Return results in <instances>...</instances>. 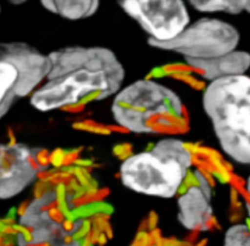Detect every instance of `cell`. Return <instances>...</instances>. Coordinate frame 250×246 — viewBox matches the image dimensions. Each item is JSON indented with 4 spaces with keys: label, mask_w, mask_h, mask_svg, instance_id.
Segmentation results:
<instances>
[{
    "label": "cell",
    "mask_w": 250,
    "mask_h": 246,
    "mask_svg": "<svg viewBox=\"0 0 250 246\" xmlns=\"http://www.w3.org/2000/svg\"><path fill=\"white\" fill-rule=\"evenodd\" d=\"M46 82L30 97L31 105L47 112L88 99L113 98L124 86L126 71L116 54L101 46H69L52 51Z\"/></svg>",
    "instance_id": "obj_1"
},
{
    "label": "cell",
    "mask_w": 250,
    "mask_h": 246,
    "mask_svg": "<svg viewBox=\"0 0 250 246\" xmlns=\"http://www.w3.org/2000/svg\"><path fill=\"white\" fill-rule=\"evenodd\" d=\"M111 116L123 130L177 137L188 128L187 107L176 91L148 77L124 85L112 98Z\"/></svg>",
    "instance_id": "obj_2"
},
{
    "label": "cell",
    "mask_w": 250,
    "mask_h": 246,
    "mask_svg": "<svg viewBox=\"0 0 250 246\" xmlns=\"http://www.w3.org/2000/svg\"><path fill=\"white\" fill-rule=\"evenodd\" d=\"M193 165L189 144L177 137H163L148 149L122 159V184L139 194L170 199L178 195Z\"/></svg>",
    "instance_id": "obj_3"
},
{
    "label": "cell",
    "mask_w": 250,
    "mask_h": 246,
    "mask_svg": "<svg viewBox=\"0 0 250 246\" xmlns=\"http://www.w3.org/2000/svg\"><path fill=\"white\" fill-rule=\"evenodd\" d=\"M201 102L223 153L250 166V74L207 83Z\"/></svg>",
    "instance_id": "obj_4"
},
{
    "label": "cell",
    "mask_w": 250,
    "mask_h": 246,
    "mask_svg": "<svg viewBox=\"0 0 250 246\" xmlns=\"http://www.w3.org/2000/svg\"><path fill=\"white\" fill-rule=\"evenodd\" d=\"M240 32L231 22L214 17L191 20L184 31L166 43H148L160 51L172 52L184 61L211 60L236 49L240 44Z\"/></svg>",
    "instance_id": "obj_5"
},
{
    "label": "cell",
    "mask_w": 250,
    "mask_h": 246,
    "mask_svg": "<svg viewBox=\"0 0 250 246\" xmlns=\"http://www.w3.org/2000/svg\"><path fill=\"white\" fill-rule=\"evenodd\" d=\"M118 4L148 36L147 43L172 41L191 21L188 5L180 0H126Z\"/></svg>",
    "instance_id": "obj_6"
},
{
    "label": "cell",
    "mask_w": 250,
    "mask_h": 246,
    "mask_svg": "<svg viewBox=\"0 0 250 246\" xmlns=\"http://www.w3.org/2000/svg\"><path fill=\"white\" fill-rule=\"evenodd\" d=\"M39 150L21 143L0 144V199H10L26 189L45 169Z\"/></svg>",
    "instance_id": "obj_7"
},
{
    "label": "cell",
    "mask_w": 250,
    "mask_h": 246,
    "mask_svg": "<svg viewBox=\"0 0 250 246\" xmlns=\"http://www.w3.org/2000/svg\"><path fill=\"white\" fill-rule=\"evenodd\" d=\"M178 193L177 219L181 226L188 230L207 228L213 217L212 184L208 176L199 169L188 175Z\"/></svg>",
    "instance_id": "obj_8"
},
{
    "label": "cell",
    "mask_w": 250,
    "mask_h": 246,
    "mask_svg": "<svg viewBox=\"0 0 250 246\" xmlns=\"http://www.w3.org/2000/svg\"><path fill=\"white\" fill-rule=\"evenodd\" d=\"M0 59L11 62L18 69L22 98L39 87L50 68L48 56L23 42H0Z\"/></svg>",
    "instance_id": "obj_9"
},
{
    "label": "cell",
    "mask_w": 250,
    "mask_h": 246,
    "mask_svg": "<svg viewBox=\"0 0 250 246\" xmlns=\"http://www.w3.org/2000/svg\"><path fill=\"white\" fill-rule=\"evenodd\" d=\"M184 62L206 84L221 78L250 73V52L240 49L211 60Z\"/></svg>",
    "instance_id": "obj_10"
},
{
    "label": "cell",
    "mask_w": 250,
    "mask_h": 246,
    "mask_svg": "<svg viewBox=\"0 0 250 246\" xmlns=\"http://www.w3.org/2000/svg\"><path fill=\"white\" fill-rule=\"evenodd\" d=\"M41 5L47 11L70 20L88 19L100 8V2L96 0H45Z\"/></svg>",
    "instance_id": "obj_11"
},
{
    "label": "cell",
    "mask_w": 250,
    "mask_h": 246,
    "mask_svg": "<svg viewBox=\"0 0 250 246\" xmlns=\"http://www.w3.org/2000/svg\"><path fill=\"white\" fill-rule=\"evenodd\" d=\"M18 98H22L20 73L14 64L0 59V119Z\"/></svg>",
    "instance_id": "obj_12"
},
{
    "label": "cell",
    "mask_w": 250,
    "mask_h": 246,
    "mask_svg": "<svg viewBox=\"0 0 250 246\" xmlns=\"http://www.w3.org/2000/svg\"><path fill=\"white\" fill-rule=\"evenodd\" d=\"M188 7L201 14H227L236 16L243 13L244 0H193Z\"/></svg>",
    "instance_id": "obj_13"
},
{
    "label": "cell",
    "mask_w": 250,
    "mask_h": 246,
    "mask_svg": "<svg viewBox=\"0 0 250 246\" xmlns=\"http://www.w3.org/2000/svg\"><path fill=\"white\" fill-rule=\"evenodd\" d=\"M224 246H250V228L238 223L229 226L224 236Z\"/></svg>",
    "instance_id": "obj_14"
},
{
    "label": "cell",
    "mask_w": 250,
    "mask_h": 246,
    "mask_svg": "<svg viewBox=\"0 0 250 246\" xmlns=\"http://www.w3.org/2000/svg\"><path fill=\"white\" fill-rule=\"evenodd\" d=\"M245 190H246V194H247V196L249 198V200H247L246 203H245V207H246V210H247V214H248V216L250 218V175L246 179Z\"/></svg>",
    "instance_id": "obj_15"
},
{
    "label": "cell",
    "mask_w": 250,
    "mask_h": 246,
    "mask_svg": "<svg viewBox=\"0 0 250 246\" xmlns=\"http://www.w3.org/2000/svg\"><path fill=\"white\" fill-rule=\"evenodd\" d=\"M243 12L250 15V0H244V6H243Z\"/></svg>",
    "instance_id": "obj_16"
},
{
    "label": "cell",
    "mask_w": 250,
    "mask_h": 246,
    "mask_svg": "<svg viewBox=\"0 0 250 246\" xmlns=\"http://www.w3.org/2000/svg\"><path fill=\"white\" fill-rule=\"evenodd\" d=\"M0 11H1V6H0Z\"/></svg>",
    "instance_id": "obj_17"
},
{
    "label": "cell",
    "mask_w": 250,
    "mask_h": 246,
    "mask_svg": "<svg viewBox=\"0 0 250 246\" xmlns=\"http://www.w3.org/2000/svg\"><path fill=\"white\" fill-rule=\"evenodd\" d=\"M249 74H250V73H249Z\"/></svg>",
    "instance_id": "obj_18"
}]
</instances>
